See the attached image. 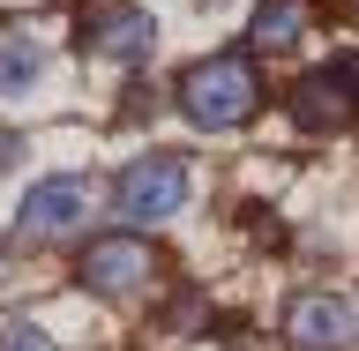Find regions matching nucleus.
<instances>
[{
  "instance_id": "obj_1",
  "label": "nucleus",
  "mask_w": 359,
  "mask_h": 351,
  "mask_svg": "<svg viewBox=\"0 0 359 351\" xmlns=\"http://www.w3.org/2000/svg\"><path fill=\"white\" fill-rule=\"evenodd\" d=\"M172 105H180V120L195 135H240V128L262 120L269 83H262V67L247 60V53H210V60H195L172 83Z\"/></svg>"
},
{
  "instance_id": "obj_2",
  "label": "nucleus",
  "mask_w": 359,
  "mask_h": 351,
  "mask_svg": "<svg viewBox=\"0 0 359 351\" xmlns=\"http://www.w3.org/2000/svg\"><path fill=\"white\" fill-rule=\"evenodd\" d=\"M112 217L120 232H150V224H172L187 202H195V157L180 150H142L112 172Z\"/></svg>"
},
{
  "instance_id": "obj_3",
  "label": "nucleus",
  "mask_w": 359,
  "mask_h": 351,
  "mask_svg": "<svg viewBox=\"0 0 359 351\" xmlns=\"http://www.w3.org/2000/svg\"><path fill=\"white\" fill-rule=\"evenodd\" d=\"M157 247L142 240V232H97V240L75 247V284L90 291V299H135V291L157 284Z\"/></svg>"
},
{
  "instance_id": "obj_4",
  "label": "nucleus",
  "mask_w": 359,
  "mask_h": 351,
  "mask_svg": "<svg viewBox=\"0 0 359 351\" xmlns=\"http://www.w3.org/2000/svg\"><path fill=\"white\" fill-rule=\"evenodd\" d=\"M285 112H292V128H299V135H352L359 128V60L344 53V60L307 67V75L292 83Z\"/></svg>"
},
{
  "instance_id": "obj_5",
  "label": "nucleus",
  "mask_w": 359,
  "mask_h": 351,
  "mask_svg": "<svg viewBox=\"0 0 359 351\" xmlns=\"http://www.w3.org/2000/svg\"><path fill=\"white\" fill-rule=\"evenodd\" d=\"M90 179L83 172H45L30 195L15 202V240L22 247H53V240H75L83 232V217H90Z\"/></svg>"
},
{
  "instance_id": "obj_6",
  "label": "nucleus",
  "mask_w": 359,
  "mask_h": 351,
  "mask_svg": "<svg viewBox=\"0 0 359 351\" xmlns=\"http://www.w3.org/2000/svg\"><path fill=\"white\" fill-rule=\"evenodd\" d=\"M285 344L292 351H352L359 344V299L352 291H299L285 307Z\"/></svg>"
},
{
  "instance_id": "obj_7",
  "label": "nucleus",
  "mask_w": 359,
  "mask_h": 351,
  "mask_svg": "<svg viewBox=\"0 0 359 351\" xmlns=\"http://www.w3.org/2000/svg\"><path fill=\"white\" fill-rule=\"evenodd\" d=\"M83 53L112 67H142L157 53V15L150 8H128V0H112V8H90L83 15Z\"/></svg>"
},
{
  "instance_id": "obj_8",
  "label": "nucleus",
  "mask_w": 359,
  "mask_h": 351,
  "mask_svg": "<svg viewBox=\"0 0 359 351\" xmlns=\"http://www.w3.org/2000/svg\"><path fill=\"white\" fill-rule=\"evenodd\" d=\"M299 38H307V0H255V15H247V60L292 53Z\"/></svg>"
},
{
  "instance_id": "obj_9",
  "label": "nucleus",
  "mask_w": 359,
  "mask_h": 351,
  "mask_svg": "<svg viewBox=\"0 0 359 351\" xmlns=\"http://www.w3.org/2000/svg\"><path fill=\"white\" fill-rule=\"evenodd\" d=\"M45 83V38L38 30H0V105H15Z\"/></svg>"
},
{
  "instance_id": "obj_10",
  "label": "nucleus",
  "mask_w": 359,
  "mask_h": 351,
  "mask_svg": "<svg viewBox=\"0 0 359 351\" xmlns=\"http://www.w3.org/2000/svg\"><path fill=\"white\" fill-rule=\"evenodd\" d=\"M0 351H60L38 314H0Z\"/></svg>"
},
{
  "instance_id": "obj_11",
  "label": "nucleus",
  "mask_w": 359,
  "mask_h": 351,
  "mask_svg": "<svg viewBox=\"0 0 359 351\" xmlns=\"http://www.w3.org/2000/svg\"><path fill=\"white\" fill-rule=\"evenodd\" d=\"M22 150H30V142H22L15 128H0V172H15V165H22Z\"/></svg>"
},
{
  "instance_id": "obj_12",
  "label": "nucleus",
  "mask_w": 359,
  "mask_h": 351,
  "mask_svg": "<svg viewBox=\"0 0 359 351\" xmlns=\"http://www.w3.org/2000/svg\"><path fill=\"white\" fill-rule=\"evenodd\" d=\"M352 8H359V0H352Z\"/></svg>"
}]
</instances>
